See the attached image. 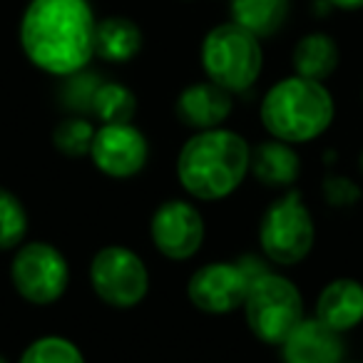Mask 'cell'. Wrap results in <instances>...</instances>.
Here are the masks:
<instances>
[{
  "label": "cell",
  "mask_w": 363,
  "mask_h": 363,
  "mask_svg": "<svg viewBox=\"0 0 363 363\" xmlns=\"http://www.w3.org/2000/svg\"><path fill=\"white\" fill-rule=\"evenodd\" d=\"M289 0H232V21L252 35L272 38L286 26Z\"/></svg>",
  "instance_id": "cell-18"
},
{
  "label": "cell",
  "mask_w": 363,
  "mask_h": 363,
  "mask_svg": "<svg viewBox=\"0 0 363 363\" xmlns=\"http://www.w3.org/2000/svg\"><path fill=\"white\" fill-rule=\"evenodd\" d=\"M259 115L274 140L303 145L331 127L336 105L323 82L291 75L269 87Z\"/></svg>",
  "instance_id": "cell-3"
},
{
  "label": "cell",
  "mask_w": 363,
  "mask_h": 363,
  "mask_svg": "<svg viewBox=\"0 0 363 363\" xmlns=\"http://www.w3.org/2000/svg\"><path fill=\"white\" fill-rule=\"evenodd\" d=\"M313 239H316L313 217L296 189H289L277 202L269 204L259 222V242L264 254L281 267L303 262L311 252Z\"/></svg>",
  "instance_id": "cell-6"
},
{
  "label": "cell",
  "mask_w": 363,
  "mask_h": 363,
  "mask_svg": "<svg viewBox=\"0 0 363 363\" xmlns=\"http://www.w3.org/2000/svg\"><path fill=\"white\" fill-rule=\"evenodd\" d=\"M254 257H244L239 262H212L192 274L187 284L189 301L204 313H232L244 306V298L252 281L267 269Z\"/></svg>",
  "instance_id": "cell-7"
},
{
  "label": "cell",
  "mask_w": 363,
  "mask_h": 363,
  "mask_svg": "<svg viewBox=\"0 0 363 363\" xmlns=\"http://www.w3.org/2000/svg\"><path fill=\"white\" fill-rule=\"evenodd\" d=\"M28 234V212L8 189H0V252L16 249Z\"/></svg>",
  "instance_id": "cell-21"
},
{
  "label": "cell",
  "mask_w": 363,
  "mask_h": 363,
  "mask_svg": "<svg viewBox=\"0 0 363 363\" xmlns=\"http://www.w3.org/2000/svg\"><path fill=\"white\" fill-rule=\"evenodd\" d=\"M150 234L157 252L167 259L184 262L194 257L204 242V217L194 204L169 199L152 214Z\"/></svg>",
  "instance_id": "cell-10"
},
{
  "label": "cell",
  "mask_w": 363,
  "mask_h": 363,
  "mask_svg": "<svg viewBox=\"0 0 363 363\" xmlns=\"http://www.w3.org/2000/svg\"><path fill=\"white\" fill-rule=\"evenodd\" d=\"M202 67L214 85L227 92H244L259 80L264 50L257 35L237 23L214 26L202 40Z\"/></svg>",
  "instance_id": "cell-4"
},
{
  "label": "cell",
  "mask_w": 363,
  "mask_h": 363,
  "mask_svg": "<svg viewBox=\"0 0 363 363\" xmlns=\"http://www.w3.org/2000/svg\"><path fill=\"white\" fill-rule=\"evenodd\" d=\"M90 284L107 306L132 308L147 296L150 274L142 257H137L130 247L112 244L92 257Z\"/></svg>",
  "instance_id": "cell-8"
},
{
  "label": "cell",
  "mask_w": 363,
  "mask_h": 363,
  "mask_svg": "<svg viewBox=\"0 0 363 363\" xmlns=\"http://www.w3.org/2000/svg\"><path fill=\"white\" fill-rule=\"evenodd\" d=\"M142 43H145V35L132 18L107 16L105 21L97 23L95 55L105 62L122 65V62L135 60L142 50Z\"/></svg>",
  "instance_id": "cell-16"
},
{
  "label": "cell",
  "mask_w": 363,
  "mask_h": 363,
  "mask_svg": "<svg viewBox=\"0 0 363 363\" xmlns=\"http://www.w3.org/2000/svg\"><path fill=\"white\" fill-rule=\"evenodd\" d=\"M90 157L102 174L127 179L145 169L150 145H147V137L132 122L102 125L95 132Z\"/></svg>",
  "instance_id": "cell-11"
},
{
  "label": "cell",
  "mask_w": 363,
  "mask_h": 363,
  "mask_svg": "<svg viewBox=\"0 0 363 363\" xmlns=\"http://www.w3.org/2000/svg\"><path fill=\"white\" fill-rule=\"evenodd\" d=\"M232 92H227L224 87L214 85L212 80L207 82H194L187 85L177 97V117L187 127H192L194 132L202 130H217L222 122H227V117L232 115Z\"/></svg>",
  "instance_id": "cell-13"
},
{
  "label": "cell",
  "mask_w": 363,
  "mask_h": 363,
  "mask_svg": "<svg viewBox=\"0 0 363 363\" xmlns=\"http://www.w3.org/2000/svg\"><path fill=\"white\" fill-rule=\"evenodd\" d=\"M11 279L16 291L26 301L48 306L65 294L70 281V267L62 252L48 242L23 244L11 264Z\"/></svg>",
  "instance_id": "cell-9"
},
{
  "label": "cell",
  "mask_w": 363,
  "mask_h": 363,
  "mask_svg": "<svg viewBox=\"0 0 363 363\" xmlns=\"http://www.w3.org/2000/svg\"><path fill=\"white\" fill-rule=\"evenodd\" d=\"M244 313L259 341L284 343L303 318V296L291 279L264 272L249 286Z\"/></svg>",
  "instance_id": "cell-5"
},
{
  "label": "cell",
  "mask_w": 363,
  "mask_h": 363,
  "mask_svg": "<svg viewBox=\"0 0 363 363\" xmlns=\"http://www.w3.org/2000/svg\"><path fill=\"white\" fill-rule=\"evenodd\" d=\"M95 30L87 0H30L21 18V48L38 70L67 77L95 57Z\"/></svg>",
  "instance_id": "cell-1"
},
{
  "label": "cell",
  "mask_w": 363,
  "mask_h": 363,
  "mask_svg": "<svg viewBox=\"0 0 363 363\" xmlns=\"http://www.w3.org/2000/svg\"><path fill=\"white\" fill-rule=\"evenodd\" d=\"M95 132L97 130L92 127V122L87 117L72 115L67 120L57 122V127L52 130V145L65 157H85L92 150Z\"/></svg>",
  "instance_id": "cell-20"
},
{
  "label": "cell",
  "mask_w": 363,
  "mask_h": 363,
  "mask_svg": "<svg viewBox=\"0 0 363 363\" xmlns=\"http://www.w3.org/2000/svg\"><path fill=\"white\" fill-rule=\"evenodd\" d=\"M90 112L102 122V125H120V122H132L137 115V97L122 82H100L92 97Z\"/></svg>",
  "instance_id": "cell-19"
},
{
  "label": "cell",
  "mask_w": 363,
  "mask_h": 363,
  "mask_svg": "<svg viewBox=\"0 0 363 363\" xmlns=\"http://www.w3.org/2000/svg\"><path fill=\"white\" fill-rule=\"evenodd\" d=\"M358 167H361V174H363V150H361V157H358Z\"/></svg>",
  "instance_id": "cell-26"
},
{
  "label": "cell",
  "mask_w": 363,
  "mask_h": 363,
  "mask_svg": "<svg viewBox=\"0 0 363 363\" xmlns=\"http://www.w3.org/2000/svg\"><path fill=\"white\" fill-rule=\"evenodd\" d=\"M0 363H8V358H6V356H0Z\"/></svg>",
  "instance_id": "cell-27"
},
{
  "label": "cell",
  "mask_w": 363,
  "mask_h": 363,
  "mask_svg": "<svg viewBox=\"0 0 363 363\" xmlns=\"http://www.w3.org/2000/svg\"><path fill=\"white\" fill-rule=\"evenodd\" d=\"M249 172L254 179L262 182L269 189H289L296 184L298 172H301V160H298L296 150L289 142L281 140H269L259 142L252 147V157H249Z\"/></svg>",
  "instance_id": "cell-15"
},
{
  "label": "cell",
  "mask_w": 363,
  "mask_h": 363,
  "mask_svg": "<svg viewBox=\"0 0 363 363\" xmlns=\"http://www.w3.org/2000/svg\"><path fill=\"white\" fill-rule=\"evenodd\" d=\"M328 6L336 11H361L363 0H328Z\"/></svg>",
  "instance_id": "cell-25"
},
{
  "label": "cell",
  "mask_w": 363,
  "mask_h": 363,
  "mask_svg": "<svg viewBox=\"0 0 363 363\" xmlns=\"http://www.w3.org/2000/svg\"><path fill=\"white\" fill-rule=\"evenodd\" d=\"M252 147L232 130L194 132L177 157V177L182 187L202 202H217L242 187L249 174Z\"/></svg>",
  "instance_id": "cell-2"
},
{
  "label": "cell",
  "mask_w": 363,
  "mask_h": 363,
  "mask_svg": "<svg viewBox=\"0 0 363 363\" xmlns=\"http://www.w3.org/2000/svg\"><path fill=\"white\" fill-rule=\"evenodd\" d=\"M284 363H341L343 341L321 318H301L281 343Z\"/></svg>",
  "instance_id": "cell-12"
},
{
  "label": "cell",
  "mask_w": 363,
  "mask_h": 363,
  "mask_svg": "<svg viewBox=\"0 0 363 363\" xmlns=\"http://www.w3.org/2000/svg\"><path fill=\"white\" fill-rule=\"evenodd\" d=\"M323 199H326L331 207H353V204L361 199V187L356 182L348 179L341 174H328L323 179Z\"/></svg>",
  "instance_id": "cell-24"
},
{
  "label": "cell",
  "mask_w": 363,
  "mask_h": 363,
  "mask_svg": "<svg viewBox=\"0 0 363 363\" xmlns=\"http://www.w3.org/2000/svg\"><path fill=\"white\" fill-rule=\"evenodd\" d=\"M316 318L333 331L346 333L363 321V284L356 279H333L316 298Z\"/></svg>",
  "instance_id": "cell-14"
},
{
  "label": "cell",
  "mask_w": 363,
  "mask_h": 363,
  "mask_svg": "<svg viewBox=\"0 0 363 363\" xmlns=\"http://www.w3.org/2000/svg\"><path fill=\"white\" fill-rule=\"evenodd\" d=\"M21 363H85V356L62 336H43L33 341L21 356Z\"/></svg>",
  "instance_id": "cell-22"
},
{
  "label": "cell",
  "mask_w": 363,
  "mask_h": 363,
  "mask_svg": "<svg viewBox=\"0 0 363 363\" xmlns=\"http://www.w3.org/2000/svg\"><path fill=\"white\" fill-rule=\"evenodd\" d=\"M341 52L331 35L326 33H308L294 45L291 65L296 75L308 77V80L323 82L336 72Z\"/></svg>",
  "instance_id": "cell-17"
},
{
  "label": "cell",
  "mask_w": 363,
  "mask_h": 363,
  "mask_svg": "<svg viewBox=\"0 0 363 363\" xmlns=\"http://www.w3.org/2000/svg\"><path fill=\"white\" fill-rule=\"evenodd\" d=\"M100 77L95 72L80 70L75 75L65 77V85H62V102L67 105V110L80 115V112H90L92 107V97H95V90L100 87Z\"/></svg>",
  "instance_id": "cell-23"
}]
</instances>
